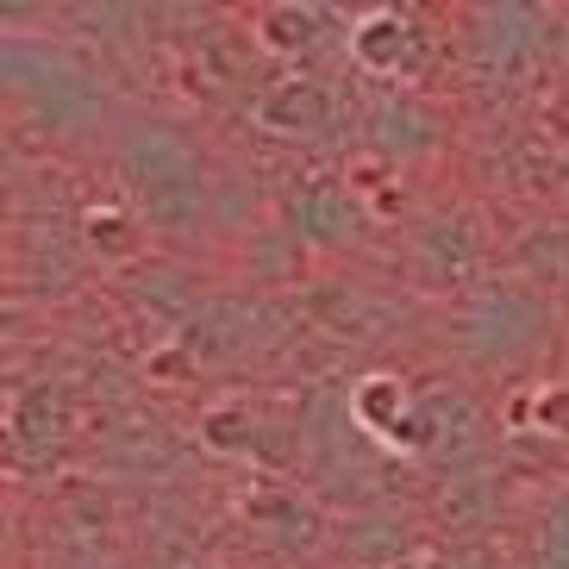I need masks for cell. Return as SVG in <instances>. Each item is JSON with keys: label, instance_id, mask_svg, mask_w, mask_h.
Listing matches in <instances>:
<instances>
[{"label": "cell", "instance_id": "obj_1", "mask_svg": "<svg viewBox=\"0 0 569 569\" xmlns=\"http://www.w3.org/2000/svg\"><path fill=\"white\" fill-rule=\"evenodd\" d=\"M263 107H288V113H295V132H307V138L326 132V113H332V107H326V88H319V82H282Z\"/></svg>", "mask_w": 569, "mask_h": 569}]
</instances>
